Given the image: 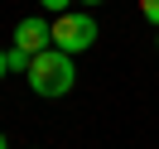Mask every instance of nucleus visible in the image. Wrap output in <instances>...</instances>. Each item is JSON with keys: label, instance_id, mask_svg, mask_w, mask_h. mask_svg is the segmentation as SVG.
<instances>
[{"label": "nucleus", "instance_id": "1", "mask_svg": "<svg viewBox=\"0 0 159 149\" xmlns=\"http://www.w3.org/2000/svg\"><path fill=\"white\" fill-rule=\"evenodd\" d=\"M29 87H34V96H43V101H53V96H68L72 91V82H77V68H72V53H63V48H43V53H34V63H29Z\"/></svg>", "mask_w": 159, "mask_h": 149}, {"label": "nucleus", "instance_id": "2", "mask_svg": "<svg viewBox=\"0 0 159 149\" xmlns=\"http://www.w3.org/2000/svg\"><path fill=\"white\" fill-rule=\"evenodd\" d=\"M92 43H97V20H92V10H68V15H53V48L63 53H87Z\"/></svg>", "mask_w": 159, "mask_h": 149}, {"label": "nucleus", "instance_id": "3", "mask_svg": "<svg viewBox=\"0 0 159 149\" xmlns=\"http://www.w3.org/2000/svg\"><path fill=\"white\" fill-rule=\"evenodd\" d=\"M15 48H24L29 58H34V53H43V48H53V24L39 20V15L20 20V24H15Z\"/></svg>", "mask_w": 159, "mask_h": 149}, {"label": "nucleus", "instance_id": "4", "mask_svg": "<svg viewBox=\"0 0 159 149\" xmlns=\"http://www.w3.org/2000/svg\"><path fill=\"white\" fill-rule=\"evenodd\" d=\"M29 53H24V48H15V43H10V48H5V68H10V72H29Z\"/></svg>", "mask_w": 159, "mask_h": 149}, {"label": "nucleus", "instance_id": "5", "mask_svg": "<svg viewBox=\"0 0 159 149\" xmlns=\"http://www.w3.org/2000/svg\"><path fill=\"white\" fill-rule=\"evenodd\" d=\"M140 15H145V20L159 29V0H140Z\"/></svg>", "mask_w": 159, "mask_h": 149}, {"label": "nucleus", "instance_id": "6", "mask_svg": "<svg viewBox=\"0 0 159 149\" xmlns=\"http://www.w3.org/2000/svg\"><path fill=\"white\" fill-rule=\"evenodd\" d=\"M39 5H43V10H53V15H68V10H72V0H39Z\"/></svg>", "mask_w": 159, "mask_h": 149}, {"label": "nucleus", "instance_id": "7", "mask_svg": "<svg viewBox=\"0 0 159 149\" xmlns=\"http://www.w3.org/2000/svg\"><path fill=\"white\" fill-rule=\"evenodd\" d=\"M0 77H10V68H5V48H0Z\"/></svg>", "mask_w": 159, "mask_h": 149}, {"label": "nucleus", "instance_id": "8", "mask_svg": "<svg viewBox=\"0 0 159 149\" xmlns=\"http://www.w3.org/2000/svg\"><path fill=\"white\" fill-rule=\"evenodd\" d=\"M82 5H92V10H97V5H101V0H82Z\"/></svg>", "mask_w": 159, "mask_h": 149}, {"label": "nucleus", "instance_id": "9", "mask_svg": "<svg viewBox=\"0 0 159 149\" xmlns=\"http://www.w3.org/2000/svg\"><path fill=\"white\" fill-rule=\"evenodd\" d=\"M0 149H10V139H5V135H0Z\"/></svg>", "mask_w": 159, "mask_h": 149}, {"label": "nucleus", "instance_id": "10", "mask_svg": "<svg viewBox=\"0 0 159 149\" xmlns=\"http://www.w3.org/2000/svg\"><path fill=\"white\" fill-rule=\"evenodd\" d=\"M154 48H159V39H154Z\"/></svg>", "mask_w": 159, "mask_h": 149}]
</instances>
